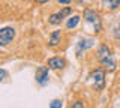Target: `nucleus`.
<instances>
[{
	"label": "nucleus",
	"instance_id": "dca6fc26",
	"mask_svg": "<svg viewBox=\"0 0 120 108\" xmlns=\"http://www.w3.org/2000/svg\"><path fill=\"white\" fill-rule=\"evenodd\" d=\"M35 2L38 3V5H42V3H47V2H50V0H35Z\"/></svg>",
	"mask_w": 120,
	"mask_h": 108
},
{
	"label": "nucleus",
	"instance_id": "1a4fd4ad",
	"mask_svg": "<svg viewBox=\"0 0 120 108\" xmlns=\"http://www.w3.org/2000/svg\"><path fill=\"white\" fill-rule=\"evenodd\" d=\"M98 57H99V60H104V59H107V57H111L110 48H108L107 45H101L99 50H98Z\"/></svg>",
	"mask_w": 120,
	"mask_h": 108
},
{
	"label": "nucleus",
	"instance_id": "0eeeda50",
	"mask_svg": "<svg viewBox=\"0 0 120 108\" xmlns=\"http://www.w3.org/2000/svg\"><path fill=\"white\" fill-rule=\"evenodd\" d=\"M95 45V41L93 39H81L80 42H78V56H81V51L82 50H87V48H90V47H93Z\"/></svg>",
	"mask_w": 120,
	"mask_h": 108
},
{
	"label": "nucleus",
	"instance_id": "7ed1b4c3",
	"mask_svg": "<svg viewBox=\"0 0 120 108\" xmlns=\"http://www.w3.org/2000/svg\"><path fill=\"white\" fill-rule=\"evenodd\" d=\"M89 78L95 81V89H96V90H102V89H104V86H105V75H104V71H101V69L93 71V72L89 75Z\"/></svg>",
	"mask_w": 120,
	"mask_h": 108
},
{
	"label": "nucleus",
	"instance_id": "423d86ee",
	"mask_svg": "<svg viewBox=\"0 0 120 108\" xmlns=\"http://www.w3.org/2000/svg\"><path fill=\"white\" fill-rule=\"evenodd\" d=\"M65 66H66V62L62 57H52L48 60V68L51 69H63Z\"/></svg>",
	"mask_w": 120,
	"mask_h": 108
},
{
	"label": "nucleus",
	"instance_id": "9b49d317",
	"mask_svg": "<svg viewBox=\"0 0 120 108\" xmlns=\"http://www.w3.org/2000/svg\"><path fill=\"white\" fill-rule=\"evenodd\" d=\"M101 63H102L104 68L108 69V71H112V69L116 68V62L112 60L111 57H107V59H104V60H101Z\"/></svg>",
	"mask_w": 120,
	"mask_h": 108
},
{
	"label": "nucleus",
	"instance_id": "f8f14e48",
	"mask_svg": "<svg viewBox=\"0 0 120 108\" xmlns=\"http://www.w3.org/2000/svg\"><path fill=\"white\" fill-rule=\"evenodd\" d=\"M80 20H81V18L78 17V15L71 17L69 20H68V23H66V27H68V29H74V27H77L78 23H80Z\"/></svg>",
	"mask_w": 120,
	"mask_h": 108
},
{
	"label": "nucleus",
	"instance_id": "f3484780",
	"mask_svg": "<svg viewBox=\"0 0 120 108\" xmlns=\"http://www.w3.org/2000/svg\"><path fill=\"white\" fill-rule=\"evenodd\" d=\"M0 75H2V78H5V77H6V71L2 69V71H0Z\"/></svg>",
	"mask_w": 120,
	"mask_h": 108
},
{
	"label": "nucleus",
	"instance_id": "6e6552de",
	"mask_svg": "<svg viewBox=\"0 0 120 108\" xmlns=\"http://www.w3.org/2000/svg\"><path fill=\"white\" fill-rule=\"evenodd\" d=\"M101 2H102L105 9H110V11H114L120 6V0H101Z\"/></svg>",
	"mask_w": 120,
	"mask_h": 108
},
{
	"label": "nucleus",
	"instance_id": "f257e3e1",
	"mask_svg": "<svg viewBox=\"0 0 120 108\" xmlns=\"http://www.w3.org/2000/svg\"><path fill=\"white\" fill-rule=\"evenodd\" d=\"M84 23L92 26V32H95V33H98L101 30V27H102L99 14L95 12V11H92V9H86L84 11Z\"/></svg>",
	"mask_w": 120,
	"mask_h": 108
},
{
	"label": "nucleus",
	"instance_id": "2eb2a0df",
	"mask_svg": "<svg viewBox=\"0 0 120 108\" xmlns=\"http://www.w3.org/2000/svg\"><path fill=\"white\" fill-rule=\"evenodd\" d=\"M71 2H72V0H59V3H60V5H69Z\"/></svg>",
	"mask_w": 120,
	"mask_h": 108
},
{
	"label": "nucleus",
	"instance_id": "a211bd4d",
	"mask_svg": "<svg viewBox=\"0 0 120 108\" xmlns=\"http://www.w3.org/2000/svg\"><path fill=\"white\" fill-rule=\"evenodd\" d=\"M77 2H80V3H87V2H92V0H77Z\"/></svg>",
	"mask_w": 120,
	"mask_h": 108
},
{
	"label": "nucleus",
	"instance_id": "20e7f679",
	"mask_svg": "<svg viewBox=\"0 0 120 108\" xmlns=\"http://www.w3.org/2000/svg\"><path fill=\"white\" fill-rule=\"evenodd\" d=\"M72 12V8H69V6H66V8H63L60 12H57V14H52V15L50 17V24H54V26H57V24H60L63 21V18L65 17H68L69 14Z\"/></svg>",
	"mask_w": 120,
	"mask_h": 108
},
{
	"label": "nucleus",
	"instance_id": "4468645a",
	"mask_svg": "<svg viewBox=\"0 0 120 108\" xmlns=\"http://www.w3.org/2000/svg\"><path fill=\"white\" fill-rule=\"evenodd\" d=\"M71 108H84V104H82V101H75L71 105Z\"/></svg>",
	"mask_w": 120,
	"mask_h": 108
},
{
	"label": "nucleus",
	"instance_id": "f03ea898",
	"mask_svg": "<svg viewBox=\"0 0 120 108\" xmlns=\"http://www.w3.org/2000/svg\"><path fill=\"white\" fill-rule=\"evenodd\" d=\"M14 38H15V29L14 27H3L0 30V45L2 47L12 42Z\"/></svg>",
	"mask_w": 120,
	"mask_h": 108
},
{
	"label": "nucleus",
	"instance_id": "39448f33",
	"mask_svg": "<svg viewBox=\"0 0 120 108\" xmlns=\"http://www.w3.org/2000/svg\"><path fill=\"white\" fill-rule=\"evenodd\" d=\"M36 83L41 86H45L48 83V68L47 66H41L36 71Z\"/></svg>",
	"mask_w": 120,
	"mask_h": 108
},
{
	"label": "nucleus",
	"instance_id": "9d476101",
	"mask_svg": "<svg viewBox=\"0 0 120 108\" xmlns=\"http://www.w3.org/2000/svg\"><path fill=\"white\" fill-rule=\"evenodd\" d=\"M60 42V30H56L50 36V47H56Z\"/></svg>",
	"mask_w": 120,
	"mask_h": 108
},
{
	"label": "nucleus",
	"instance_id": "ddd939ff",
	"mask_svg": "<svg viewBox=\"0 0 120 108\" xmlns=\"http://www.w3.org/2000/svg\"><path fill=\"white\" fill-rule=\"evenodd\" d=\"M62 105H63V102L60 99H54L50 102V108H62Z\"/></svg>",
	"mask_w": 120,
	"mask_h": 108
}]
</instances>
